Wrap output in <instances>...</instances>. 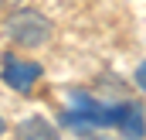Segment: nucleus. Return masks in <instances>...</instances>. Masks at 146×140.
<instances>
[{"label":"nucleus","mask_w":146,"mask_h":140,"mask_svg":"<svg viewBox=\"0 0 146 140\" xmlns=\"http://www.w3.org/2000/svg\"><path fill=\"white\" fill-rule=\"evenodd\" d=\"M115 130H119L122 137H143V133H146L143 106H139V103H122V116H119Z\"/></svg>","instance_id":"nucleus-3"},{"label":"nucleus","mask_w":146,"mask_h":140,"mask_svg":"<svg viewBox=\"0 0 146 140\" xmlns=\"http://www.w3.org/2000/svg\"><path fill=\"white\" fill-rule=\"evenodd\" d=\"M3 130H7V123H3V116H0V133H3Z\"/></svg>","instance_id":"nucleus-6"},{"label":"nucleus","mask_w":146,"mask_h":140,"mask_svg":"<svg viewBox=\"0 0 146 140\" xmlns=\"http://www.w3.org/2000/svg\"><path fill=\"white\" fill-rule=\"evenodd\" d=\"M0 79H3V85L14 89V92H31L34 82L41 79V65H37L34 58H24V55L7 51L3 62H0Z\"/></svg>","instance_id":"nucleus-2"},{"label":"nucleus","mask_w":146,"mask_h":140,"mask_svg":"<svg viewBox=\"0 0 146 140\" xmlns=\"http://www.w3.org/2000/svg\"><path fill=\"white\" fill-rule=\"evenodd\" d=\"M136 89L146 92V62H139V69H136Z\"/></svg>","instance_id":"nucleus-5"},{"label":"nucleus","mask_w":146,"mask_h":140,"mask_svg":"<svg viewBox=\"0 0 146 140\" xmlns=\"http://www.w3.org/2000/svg\"><path fill=\"white\" fill-rule=\"evenodd\" d=\"M51 31H54V24H51L41 10H31V7L14 10V14L3 21V34L10 38L17 48H27V51L48 44V41H51Z\"/></svg>","instance_id":"nucleus-1"},{"label":"nucleus","mask_w":146,"mask_h":140,"mask_svg":"<svg viewBox=\"0 0 146 140\" xmlns=\"http://www.w3.org/2000/svg\"><path fill=\"white\" fill-rule=\"evenodd\" d=\"M17 133H21V137H54V127H51L48 120L34 116V120H24V123L17 127Z\"/></svg>","instance_id":"nucleus-4"}]
</instances>
